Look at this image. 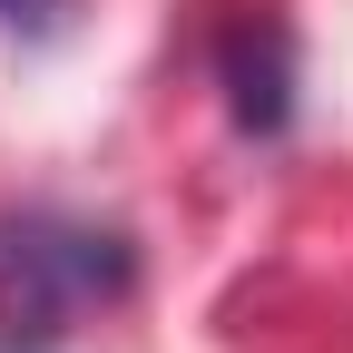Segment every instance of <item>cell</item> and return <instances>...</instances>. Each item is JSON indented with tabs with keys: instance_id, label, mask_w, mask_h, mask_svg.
<instances>
[{
	"instance_id": "cell-3",
	"label": "cell",
	"mask_w": 353,
	"mask_h": 353,
	"mask_svg": "<svg viewBox=\"0 0 353 353\" xmlns=\"http://www.w3.org/2000/svg\"><path fill=\"white\" fill-rule=\"evenodd\" d=\"M79 20V0H0V30L10 39H59Z\"/></svg>"
},
{
	"instance_id": "cell-1",
	"label": "cell",
	"mask_w": 353,
	"mask_h": 353,
	"mask_svg": "<svg viewBox=\"0 0 353 353\" xmlns=\"http://www.w3.org/2000/svg\"><path fill=\"white\" fill-rule=\"evenodd\" d=\"M138 285V245L128 226H99V216L69 206H20L0 216V343H59L79 314H99Z\"/></svg>"
},
{
	"instance_id": "cell-2",
	"label": "cell",
	"mask_w": 353,
	"mask_h": 353,
	"mask_svg": "<svg viewBox=\"0 0 353 353\" xmlns=\"http://www.w3.org/2000/svg\"><path fill=\"white\" fill-rule=\"evenodd\" d=\"M216 88H226V118L245 138H285L294 128V30L275 10H236L216 30Z\"/></svg>"
}]
</instances>
